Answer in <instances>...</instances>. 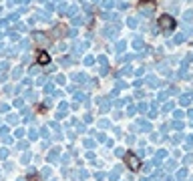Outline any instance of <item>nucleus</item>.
Listing matches in <instances>:
<instances>
[{
  "instance_id": "nucleus-5",
  "label": "nucleus",
  "mask_w": 193,
  "mask_h": 181,
  "mask_svg": "<svg viewBox=\"0 0 193 181\" xmlns=\"http://www.w3.org/2000/svg\"><path fill=\"white\" fill-rule=\"evenodd\" d=\"M72 22H75V24H77V26H78V24H82V18H81V16H78V18H75V20H72Z\"/></svg>"
},
{
  "instance_id": "nucleus-4",
  "label": "nucleus",
  "mask_w": 193,
  "mask_h": 181,
  "mask_svg": "<svg viewBox=\"0 0 193 181\" xmlns=\"http://www.w3.org/2000/svg\"><path fill=\"white\" fill-rule=\"evenodd\" d=\"M175 42H183V34H177V36H175Z\"/></svg>"
},
{
  "instance_id": "nucleus-3",
  "label": "nucleus",
  "mask_w": 193,
  "mask_h": 181,
  "mask_svg": "<svg viewBox=\"0 0 193 181\" xmlns=\"http://www.w3.org/2000/svg\"><path fill=\"white\" fill-rule=\"evenodd\" d=\"M113 6H115V2H113V0H107V2H105V8H113Z\"/></svg>"
},
{
  "instance_id": "nucleus-2",
  "label": "nucleus",
  "mask_w": 193,
  "mask_h": 181,
  "mask_svg": "<svg viewBox=\"0 0 193 181\" xmlns=\"http://www.w3.org/2000/svg\"><path fill=\"white\" fill-rule=\"evenodd\" d=\"M129 163H131V167H133V169H137V167H139V159H137L135 155H129Z\"/></svg>"
},
{
  "instance_id": "nucleus-1",
  "label": "nucleus",
  "mask_w": 193,
  "mask_h": 181,
  "mask_svg": "<svg viewBox=\"0 0 193 181\" xmlns=\"http://www.w3.org/2000/svg\"><path fill=\"white\" fill-rule=\"evenodd\" d=\"M159 26L163 30H171L175 26V20L171 18V16H161V18H159Z\"/></svg>"
}]
</instances>
